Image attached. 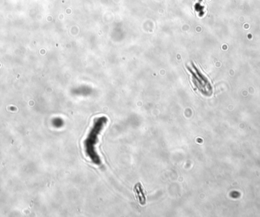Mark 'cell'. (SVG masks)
I'll return each instance as SVG.
<instances>
[{
    "mask_svg": "<svg viewBox=\"0 0 260 217\" xmlns=\"http://www.w3.org/2000/svg\"><path fill=\"white\" fill-rule=\"evenodd\" d=\"M188 68L192 74L193 83L195 84L196 87L205 95L210 96L212 93V88L207 78L203 76L195 65H193V68L192 69L190 68Z\"/></svg>",
    "mask_w": 260,
    "mask_h": 217,
    "instance_id": "cell-2",
    "label": "cell"
},
{
    "mask_svg": "<svg viewBox=\"0 0 260 217\" xmlns=\"http://www.w3.org/2000/svg\"><path fill=\"white\" fill-rule=\"evenodd\" d=\"M106 124L107 118L105 116L96 119L86 139L84 140L83 147L85 155L96 165L101 164V159L96 152L95 146L99 142V134Z\"/></svg>",
    "mask_w": 260,
    "mask_h": 217,
    "instance_id": "cell-1",
    "label": "cell"
},
{
    "mask_svg": "<svg viewBox=\"0 0 260 217\" xmlns=\"http://www.w3.org/2000/svg\"><path fill=\"white\" fill-rule=\"evenodd\" d=\"M134 189L139 203H140L141 205H144V204H145L146 198H145V193H144L143 188H142V185H141L140 183H137V184L135 186Z\"/></svg>",
    "mask_w": 260,
    "mask_h": 217,
    "instance_id": "cell-3",
    "label": "cell"
}]
</instances>
